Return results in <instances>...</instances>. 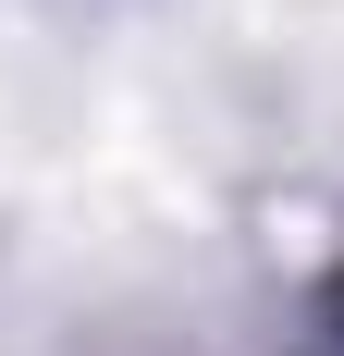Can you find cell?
Wrapping results in <instances>:
<instances>
[{
  "label": "cell",
  "mask_w": 344,
  "mask_h": 356,
  "mask_svg": "<svg viewBox=\"0 0 344 356\" xmlns=\"http://www.w3.org/2000/svg\"><path fill=\"white\" fill-rule=\"evenodd\" d=\"M332 320H344V295H332Z\"/></svg>",
  "instance_id": "obj_1"
}]
</instances>
